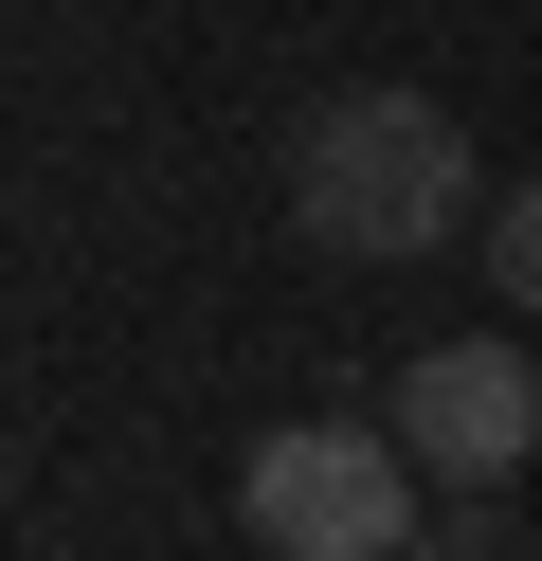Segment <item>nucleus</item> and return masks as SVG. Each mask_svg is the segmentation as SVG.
Here are the masks:
<instances>
[{"label":"nucleus","instance_id":"39448f33","mask_svg":"<svg viewBox=\"0 0 542 561\" xmlns=\"http://www.w3.org/2000/svg\"><path fill=\"white\" fill-rule=\"evenodd\" d=\"M397 561H488V525H416V543H397Z\"/></svg>","mask_w":542,"mask_h":561},{"label":"nucleus","instance_id":"20e7f679","mask_svg":"<svg viewBox=\"0 0 542 561\" xmlns=\"http://www.w3.org/2000/svg\"><path fill=\"white\" fill-rule=\"evenodd\" d=\"M488 290H506V308H524V327H542V182H524V199H506V218H488Z\"/></svg>","mask_w":542,"mask_h":561},{"label":"nucleus","instance_id":"7ed1b4c3","mask_svg":"<svg viewBox=\"0 0 542 561\" xmlns=\"http://www.w3.org/2000/svg\"><path fill=\"white\" fill-rule=\"evenodd\" d=\"M397 453H416L434 489H506L542 453V363L506 327H470V344H416L397 363Z\"/></svg>","mask_w":542,"mask_h":561},{"label":"nucleus","instance_id":"f03ea898","mask_svg":"<svg viewBox=\"0 0 542 561\" xmlns=\"http://www.w3.org/2000/svg\"><path fill=\"white\" fill-rule=\"evenodd\" d=\"M235 507L272 561H397L416 543V453H397V416H289V435H253Z\"/></svg>","mask_w":542,"mask_h":561},{"label":"nucleus","instance_id":"f257e3e1","mask_svg":"<svg viewBox=\"0 0 542 561\" xmlns=\"http://www.w3.org/2000/svg\"><path fill=\"white\" fill-rule=\"evenodd\" d=\"M470 218V127L434 91H325L289 127V236L344 272H416L434 236Z\"/></svg>","mask_w":542,"mask_h":561}]
</instances>
